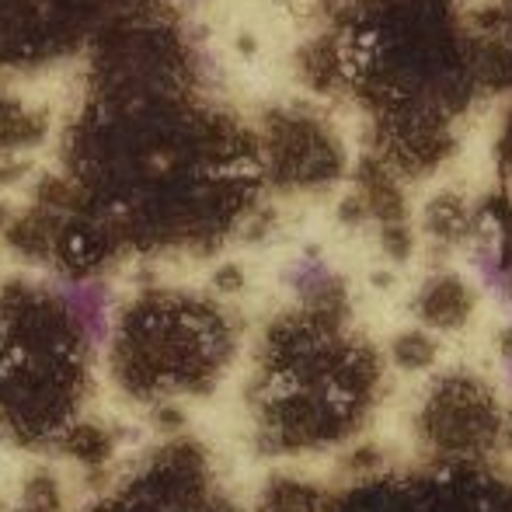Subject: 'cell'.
I'll use <instances>...</instances> for the list:
<instances>
[{
    "label": "cell",
    "mask_w": 512,
    "mask_h": 512,
    "mask_svg": "<svg viewBox=\"0 0 512 512\" xmlns=\"http://www.w3.org/2000/svg\"><path fill=\"white\" fill-rule=\"evenodd\" d=\"M471 269L474 279L481 283V290L492 293L495 300H509L512 297V283H509V272L502 265V248L495 237H485L471 248Z\"/></svg>",
    "instance_id": "obj_1"
},
{
    "label": "cell",
    "mask_w": 512,
    "mask_h": 512,
    "mask_svg": "<svg viewBox=\"0 0 512 512\" xmlns=\"http://www.w3.org/2000/svg\"><path fill=\"white\" fill-rule=\"evenodd\" d=\"M286 283L297 293H307L310 297V293H324L335 283V269H331L321 255H300L297 262H290V269H286Z\"/></svg>",
    "instance_id": "obj_2"
},
{
    "label": "cell",
    "mask_w": 512,
    "mask_h": 512,
    "mask_svg": "<svg viewBox=\"0 0 512 512\" xmlns=\"http://www.w3.org/2000/svg\"><path fill=\"white\" fill-rule=\"evenodd\" d=\"M502 380H506V387L512 391V356L506 359V363H502Z\"/></svg>",
    "instance_id": "obj_3"
}]
</instances>
